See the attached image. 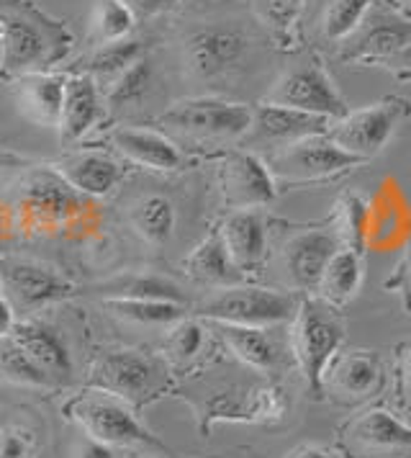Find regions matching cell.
Listing matches in <instances>:
<instances>
[{
    "instance_id": "30bf717a",
    "label": "cell",
    "mask_w": 411,
    "mask_h": 458,
    "mask_svg": "<svg viewBox=\"0 0 411 458\" xmlns=\"http://www.w3.org/2000/svg\"><path fill=\"white\" fill-rule=\"evenodd\" d=\"M70 415L80 422V428L90 440H98L105 445L152 443L147 430L119 402L103 396H80L70 404Z\"/></svg>"
},
{
    "instance_id": "7a4b0ae2",
    "label": "cell",
    "mask_w": 411,
    "mask_h": 458,
    "mask_svg": "<svg viewBox=\"0 0 411 458\" xmlns=\"http://www.w3.org/2000/svg\"><path fill=\"white\" fill-rule=\"evenodd\" d=\"M345 340V325L327 301L304 299L293 314V353L311 394L322 392L329 360Z\"/></svg>"
},
{
    "instance_id": "d6a6232c",
    "label": "cell",
    "mask_w": 411,
    "mask_h": 458,
    "mask_svg": "<svg viewBox=\"0 0 411 458\" xmlns=\"http://www.w3.org/2000/svg\"><path fill=\"white\" fill-rule=\"evenodd\" d=\"M149 83H152V67H149L147 60H139V63L131 64L122 78H116L113 83L108 85V88H103V90H105L108 104L119 108V106L137 104L144 93L149 90Z\"/></svg>"
},
{
    "instance_id": "8fae6325",
    "label": "cell",
    "mask_w": 411,
    "mask_h": 458,
    "mask_svg": "<svg viewBox=\"0 0 411 458\" xmlns=\"http://www.w3.org/2000/svg\"><path fill=\"white\" fill-rule=\"evenodd\" d=\"M222 186H224L226 204L237 211L265 207L278 196L270 167L257 155L249 152H237L226 160L222 170Z\"/></svg>"
},
{
    "instance_id": "4fadbf2b",
    "label": "cell",
    "mask_w": 411,
    "mask_h": 458,
    "mask_svg": "<svg viewBox=\"0 0 411 458\" xmlns=\"http://www.w3.org/2000/svg\"><path fill=\"white\" fill-rule=\"evenodd\" d=\"M411 44V21L396 13H378L360 23L357 34L340 55L345 63H386Z\"/></svg>"
},
{
    "instance_id": "f35d334b",
    "label": "cell",
    "mask_w": 411,
    "mask_h": 458,
    "mask_svg": "<svg viewBox=\"0 0 411 458\" xmlns=\"http://www.w3.org/2000/svg\"><path fill=\"white\" fill-rule=\"evenodd\" d=\"M129 5V11L134 13V19H149V16H160L164 11H172L180 0H123Z\"/></svg>"
},
{
    "instance_id": "9c48e42d",
    "label": "cell",
    "mask_w": 411,
    "mask_h": 458,
    "mask_svg": "<svg viewBox=\"0 0 411 458\" xmlns=\"http://www.w3.org/2000/svg\"><path fill=\"white\" fill-rule=\"evenodd\" d=\"M352 458H411V428L386 410H370L345 430Z\"/></svg>"
},
{
    "instance_id": "ba28073f",
    "label": "cell",
    "mask_w": 411,
    "mask_h": 458,
    "mask_svg": "<svg viewBox=\"0 0 411 458\" xmlns=\"http://www.w3.org/2000/svg\"><path fill=\"white\" fill-rule=\"evenodd\" d=\"M249 39L245 31L229 26H204L185 42V63L193 75L214 81L224 78L245 60Z\"/></svg>"
},
{
    "instance_id": "cb8c5ba5",
    "label": "cell",
    "mask_w": 411,
    "mask_h": 458,
    "mask_svg": "<svg viewBox=\"0 0 411 458\" xmlns=\"http://www.w3.org/2000/svg\"><path fill=\"white\" fill-rule=\"evenodd\" d=\"M216 330L224 337L229 351L247 366L260 369V371H270L278 366V348H275V340L265 333V327L216 322Z\"/></svg>"
},
{
    "instance_id": "9a60e30c",
    "label": "cell",
    "mask_w": 411,
    "mask_h": 458,
    "mask_svg": "<svg viewBox=\"0 0 411 458\" xmlns=\"http://www.w3.org/2000/svg\"><path fill=\"white\" fill-rule=\"evenodd\" d=\"M0 281L5 286V299L13 304V310H37L70 292V284H64L57 273L46 271L31 263H11L0 273Z\"/></svg>"
},
{
    "instance_id": "7dc6e473",
    "label": "cell",
    "mask_w": 411,
    "mask_h": 458,
    "mask_svg": "<svg viewBox=\"0 0 411 458\" xmlns=\"http://www.w3.org/2000/svg\"><path fill=\"white\" fill-rule=\"evenodd\" d=\"M0 286H3V281H0Z\"/></svg>"
},
{
    "instance_id": "f6af8a7d",
    "label": "cell",
    "mask_w": 411,
    "mask_h": 458,
    "mask_svg": "<svg viewBox=\"0 0 411 458\" xmlns=\"http://www.w3.org/2000/svg\"><path fill=\"white\" fill-rule=\"evenodd\" d=\"M404 381H407V389L411 392V348L404 355Z\"/></svg>"
},
{
    "instance_id": "f1b7e54d",
    "label": "cell",
    "mask_w": 411,
    "mask_h": 458,
    "mask_svg": "<svg viewBox=\"0 0 411 458\" xmlns=\"http://www.w3.org/2000/svg\"><path fill=\"white\" fill-rule=\"evenodd\" d=\"M139 60H142V42H137V39H119V42L101 44L93 52L90 63H88V75L96 81V85L108 88Z\"/></svg>"
},
{
    "instance_id": "b9f144b4",
    "label": "cell",
    "mask_w": 411,
    "mask_h": 458,
    "mask_svg": "<svg viewBox=\"0 0 411 458\" xmlns=\"http://www.w3.org/2000/svg\"><path fill=\"white\" fill-rule=\"evenodd\" d=\"M13 325H16V319H13V304L0 296V340L11 335Z\"/></svg>"
},
{
    "instance_id": "d590c367",
    "label": "cell",
    "mask_w": 411,
    "mask_h": 458,
    "mask_svg": "<svg viewBox=\"0 0 411 458\" xmlns=\"http://www.w3.org/2000/svg\"><path fill=\"white\" fill-rule=\"evenodd\" d=\"M204 348V330L196 322L180 319L175 322V327L170 330L167 337V351L175 360H190L193 355H198V351Z\"/></svg>"
},
{
    "instance_id": "484cf974",
    "label": "cell",
    "mask_w": 411,
    "mask_h": 458,
    "mask_svg": "<svg viewBox=\"0 0 411 458\" xmlns=\"http://www.w3.org/2000/svg\"><path fill=\"white\" fill-rule=\"evenodd\" d=\"M64 181L90 196H103L119 181V167L103 155H72L60 165Z\"/></svg>"
},
{
    "instance_id": "7402d4cb",
    "label": "cell",
    "mask_w": 411,
    "mask_h": 458,
    "mask_svg": "<svg viewBox=\"0 0 411 458\" xmlns=\"http://www.w3.org/2000/svg\"><path fill=\"white\" fill-rule=\"evenodd\" d=\"M113 145L129 160L155 170H175L180 165V152L167 137L147 129H119L113 131Z\"/></svg>"
},
{
    "instance_id": "d4e9b609",
    "label": "cell",
    "mask_w": 411,
    "mask_h": 458,
    "mask_svg": "<svg viewBox=\"0 0 411 458\" xmlns=\"http://www.w3.org/2000/svg\"><path fill=\"white\" fill-rule=\"evenodd\" d=\"M21 104L26 111L46 126H60L62 106H64V81L46 75V72H34L21 78Z\"/></svg>"
},
{
    "instance_id": "1f68e13d",
    "label": "cell",
    "mask_w": 411,
    "mask_h": 458,
    "mask_svg": "<svg viewBox=\"0 0 411 458\" xmlns=\"http://www.w3.org/2000/svg\"><path fill=\"white\" fill-rule=\"evenodd\" d=\"M134 26V13L123 0H101L93 16V39L98 44L119 42Z\"/></svg>"
},
{
    "instance_id": "ac0fdd59",
    "label": "cell",
    "mask_w": 411,
    "mask_h": 458,
    "mask_svg": "<svg viewBox=\"0 0 411 458\" xmlns=\"http://www.w3.org/2000/svg\"><path fill=\"white\" fill-rule=\"evenodd\" d=\"M222 240H224L226 250L234 258V263L242 271H252L263 263L267 248V232L265 222L257 211L242 208L234 211L222 227Z\"/></svg>"
},
{
    "instance_id": "7c38bea8",
    "label": "cell",
    "mask_w": 411,
    "mask_h": 458,
    "mask_svg": "<svg viewBox=\"0 0 411 458\" xmlns=\"http://www.w3.org/2000/svg\"><path fill=\"white\" fill-rule=\"evenodd\" d=\"M155 374V363L139 351H116L103 355L93 366L88 384L98 392H108L122 399H139L152 389Z\"/></svg>"
},
{
    "instance_id": "ffe728a7",
    "label": "cell",
    "mask_w": 411,
    "mask_h": 458,
    "mask_svg": "<svg viewBox=\"0 0 411 458\" xmlns=\"http://www.w3.org/2000/svg\"><path fill=\"white\" fill-rule=\"evenodd\" d=\"M98 119V85L90 75H78L64 83L62 106V140L75 142Z\"/></svg>"
},
{
    "instance_id": "6da1fadb",
    "label": "cell",
    "mask_w": 411,
    "mask_h": 458,
    "mask_svg": "<svg viewBox=\"0 0 411 458\" xmlns=\"http://www.w3.org/2000/svg\"><path fill=\"white\" fill-rule=\"evenodd\" d=\"M67 23L46 16L34 0H0V67L8 78L46 72L72 49Z\"/></svg>"
},
{
    "instance_id": "e0dca14e",
    "label": "cell",
    "mask_w": 411,
    "mask_h": 458,
    "mask_svg": "<svg viewBox=\"0 0 411 458\" xmlns=\"http://www.w3.org/2000/svg\"><path fill=\"white\" fill-rule=\"evenodd\" d=\"M11 343L19 345L21 351L29 355L39 369H44L46 374L52 376L55 381L70 378V371H72L70 351H67V345H64L60 333H55L52 327L37 325V322L13 325Z\"/></svg>"
},
{
    "instance_id": "4dcf8cb0",
    "label": "cell",
    "mask_w": 411,
    "mask_h": 458,
    "mask_svg": "<svg viewBox=\"0 0 411 458\" xmlns=\"http://www.w3.org/2000/svg\"><path fill=\"white\" fill-rule=\"evenodd\" d=\"M370 3L373 0H331L322 21L324 37L329 42H342L352 37L360 29V23L365 21Z\"/></svg>"
},
{
    "instance_id": "f546056e",
    "label": "cell",
    "mask_w": 411,
    "mask_h": 458,
    "mask_svg": "<svg viewBox=\"0 0 411 458\" xmlns=\"http://www.w3.org/2000/svg\"><path fill=\"white\" fill-rule=\"evenodd\" d=\"M0 378L19 384V386H37V389H46L55 384V378L39 369L29 355L21 351L19 345H5L0 348Z\"/></svg>"
},
{
    "instance_id": "c3c4849f",
    "label": "cell",
    "mask_w": 411,
    "mask_h": 458,
    "mask_svg": "<svg viewBox=\"0 0 411 458\" xmlns=\"http://www.w3.org/2000/svg\"><path fill=\"white\" fill-rule=\"evenodd\" d=\"M407 3H411V0H407Z\"/></svg>"
},
{
    "instance_id": "5b68a950",
    "label": "cell",
    "mask_w": 411,
    "mask_h": 458,
    "mask_svg": "<svg viewBox=\"0 0 411 458\" xmlns=\"http://www.w3.org/2000/svg\"><path fill=\"white\" fill-rule=\"evenodd\" d=\"M411 116V104L407 98L389 96L381 104H373L360 111H349L342 122L329 131V140L342 149L368 160L375 152L389 145L393 131Z\"/></svg>"
},
{
    "instance_id": "8992f818",
    "label": "cell",
    "mask_w": 411,
    "mask_h": 458,
    "mask_svg": "<svg viewBox=\"0 0 411 458\" xmlns=\"http://www.w3.org/2000/svg\"><path fill=\"white\" fill-rule=\"evenodd\" d=\"M298 310L293 296L260 286H229L206 301L201 312L214 322L245 325V327H270L290 319Z\"/></svg>"
},
{
    "instance_id": "83f0119b",
    "label": "cell",
    "mask_w": 411,
    "mask_h": 458,
    "mask_svg": "<svg viewBox=\"0 0 411 458\" xmlns=\"http://www.w3.org/2000/svg\"><path fill=\"white\" fill-rule=\"evenodd\" d=\"M131 225L147 242L163 245L172 237L175 229V207L160 193L144 196L131 207Z\"/></svg>"
},
{
    "instance_id": "60d3db41",
    "label": "cell",
    "mask_w": 411,
    "mask_h": 458,
    "mask_svg": "<svg viewBox=\"0 0 411 458\" xmlns=\"http://www.w3.org/2000/svg\"><path fill=\"white\" fill-rule=\"evenodd\" d=\"M78 458H116V454L111 451V445L98 443V440H85L78 451Z\"/></svg>"
},
{
    "instance_id": "ee69618b",
    "label": "cell",
    "mask_w": 411,
    "mask_h": 458,
    "mask_svg": "<svg viewBox=\"0 0 411 458\" xmlns=\"http://www.w3.org/2000/svg\"><path fill=\"white\" fill-rule=\"evenodd\" d=\"M401 289H404V296H407V301H409V310H411V255L407 258L404 268H401Z\"/></svg>"
},
{
    "instance_id": "603a6c76",
    "label": "cell",
    "mask_w": 411,
    "mask_h": 458,
    "mask_svg": "<svg viewBox=\"0 0 411 458\" xmlns=\"http://www.w3.org/2000/svg\"><path fill=\"white\" fill-rule=\"evenodd\" d=\"M363 278H365L363 252L355 248H345V250H337V255L329 260L327 271L316 289L329 307H342L360 292Z\"/></svg>"
},
{
    "instance_id": "5bb4252c",
    "label": "cell",
    "mask_w": 411,
    "mask_h": 458,
    "mask_svg": "<svg viewBox=\"0 0 411 458\" xmlns=\"http://www.w3.org/2000/svg\"><path fill=\"white\" fill-rule=\"evenodd\" d=\"M340 250L337 234L329 229H308L286 245V271L298 289H316L327 271L329 260Z\"/></svg>"
},
{
    "instance_id": "836d02e7",
    "label": "cell",
    "mask_w": 411,
    "mask_h": 458,
    "mask_svg": "<svg viewBox=\"0 0 411 458\" xmlns=\"http://www.w3.org/2000/svg\"><path fill=\"white\" fill-rule=\"evenodd\" d=\"M113 296H126V299H149V301H175V304H183L185 296L183 292L172 284V281H164L160 276H134V278H126L116 286Z\"/></svg>"
},
{
    "instance_id": "8d00e7d4",
    "label": "cell",
    "mask_w": 411,
    "mask_h": 458,
    "mask_svg": "<svg viewBox=\"0 0 411 458\" xmlns=\"http://www.w3.org/2000/svg\"><path fill=\"white\" fill-rule=\"evenodd\" d=\"M260 5L267 23L281 31H290L304 13V0H263Z\"/></svg>"
},
{
    "instance_id": "44dd1931",
    "label": "cell",
    "mask_w": 411,
    "mask_h": 458,
    "mask_svg": "<svg viewBox=\"0 0 411 458\" xmlns=\"http://www.w3.org/2000/svg\"><path fill=\"white\" fill-rule=\"evenodd\" d=\"M185 266H188V273L193 278H198L204 284H211V286H222V289L239 286L242 276H245V271L234 263V258L226 250L222 232L206 237L204 242L190 252Z\"/></svg>"
},
{
    "instance_id": "277c9868",
    "label": "cell",
    "mask_w": 411,
    "mask_h": 458,
    "mask_svg": "<svg viewBox=\"0 0 411 458\" xmlns=\"http://www.w3.org/2000/svg\"><path fill=\"white\" fill-rule=\"evenodd\" d=\"M160 122L198 140H234L252 129L255 111L245 104H229L219 98H188L164 111Z\"/></svg>"
},
{
    "instance_id": "bcb514c9",
    "label": "cell",
    "mask_w": 411,
    "mask_h": 458,
    "mask_svg": "<svg viewBox=\"0 0 411 458\" xmlns=\"http://www.w3.org/2000/svg\"><path fill=\"white\" fill-rule=\"evenodd\" d=\"M131 458H142V456H131Z\"/></svg>"
},
{
    "instance_id": "d6986e66",
    "label": "cell",
    "mask_w": 411,
    "mask_h": 458,
    "mask_svg": "<svg viewBox=\"0 0 411 458\" xmlns=\"http://www.w3.org/2000/svg\"><path fill=\"white\" fill-rule=\"evenodd\" d=\"M329 392L342 402H360L370 396L381 384V366L378 358L370 353H349L337 360L329 371Z\"/></svg>"
},
{
    "instance_id": "52a82bcc",
    "label": "cell",
    "mask_w": 411,
    "mask_h": 458,
    "mask_svg": "<svg viewBox=\"0 0 411 458\" xmlns=\"http://www.w3.org/2000/svg\"><path fill=\"white\" fill-rule=\"evenodd\" d=\"M270 104L290 106V108L337 119V122H342L349 114L345 98L337 93V88L324 72V67L314 63L288 70L286 75L278 81V85L273 88Z\"/></svg>"
},
{
    "instance_id": "3957f363",
    "label": "cell",
    "mask_w": 411,
    "mask_h": 458,
    "mask_svg": "<svg viewBox=\"0 0 411 458\" xmlns=\"http://www.w3.org/2000/svg\"><path fill=\"white\" fill-rule=\"evenodd\" d=\"M360 163L365 160L342 149L329 137H306V140L281 147L267 167L273 178H281L286 183H311V181L334 178Z\"/></svg>"
},
{
    "instance_id": "2e32d148",
    "label": "cell",
    "mask_w": 411,
    "mask_h": 458,
    "mask_svg": "<svg viewBox=\"0 0 411 458\" xmlns=\"http://www.w3.org/2000/svg\"><path fill=\"white\" fill-rule=\"evenodd\" d=\"M329 122L331 119H327V116H316L308 111H298L290 106L267 101L265 106H260L255 111V124L252 126L257 129V134L263 140L286 147L290 142L306 140V137H324Z\"/></svg>"
},
{
    "instance_id": "e575fe53",
    "label": "cell",
    "mask_w": 411,
    "mask_h": 458,
    "mask_svg": "<svg viewBox=\"0 0 411 458\" xmlns=\"http://www.w3.org/2000/svg\"><path fill=\"white\" fill-rule=\"evenodd\" d=\"M340 234L348 248L363 250L365 237V204L357 196H345L340 201Z\"/></svg>"
},
{
    "instance_id": "7bdbcfd3",
    "label": "cell",
    "mask_w": 411,
    "mask_h": 458,
    "mask_svg": "<svg viewBox=\"0 0 411 458\" xmlns=\"http://www.w3.org/2000/svg\"><path fill=\"white\" fill-rule=\"evenodd\" d=\"M286 458H337L331 456L324 448H316V445H301V448H293Z\"/></svg>"
},
{
    "instance_id": "ab89813d",
    "label": "cell",
    "mask_w": 411,
    "mask_h": 458,
    "mask_svg": "<svg viewBox=\"0 0 411 458\" xmlns=\"http://www.w3.org/2000/svg\"><path fill=\"white\" fill-rule=\"evenodd\" d=\"M386 67H390L401 81H407V78H411V44L407 47V49H401L398 55H393L390 60H386Z\"/></svg>"
},
{
    "instance_id": "4316f807",
    "label": "cell",
    "mask_w": 411,
    "mask_h": 458,
    "mask_svg": "<svg viewBox=\"0 0 411 458\" xmlns=\"http://www.w3.org/2000/svg\"><path fill=\"white\" fill-rule=\"evenodd\" d=\"M103 307L111 314L122 317L126 322L144 325V327H160L175 325L183 319V304L175 301H149V299H126V296H108Z\"/></svg>"
},
{
    "instance_id": "74e56055",
    "label": "cell",
    "mask_w": 411,
    "mask_h": 458,
    "mask_svg": "<svg viewBox=\"0 0 411 458\" xmlns=\"http://www.w3.org/2000/svg\"><path fill=\"white\" fill-rule=\"evenodd\" d=\"M31 437L21 428H0V458H29Z\"/></svg>"
}]
</instances>
